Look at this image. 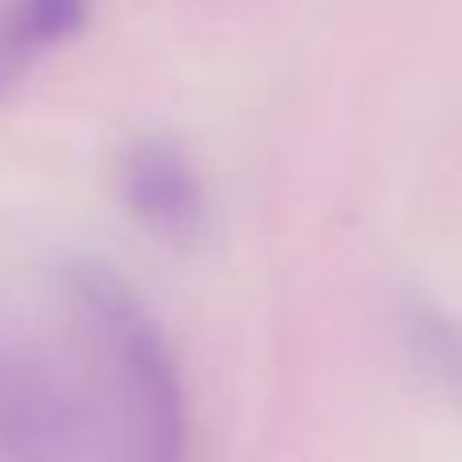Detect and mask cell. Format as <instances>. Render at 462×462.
Wrapping results in <instances>:
<instances>
[{"mask_svg": "<svg viewBox=\"0 0 462 462\" xmlns=\"http://www.w3.org/2000/svg\"><path fill=\"white\" fill-rule=\"evenodd\" d=\"M122 199L138 227L179 252L203 247L216 231V208H211L203 171L195 167L187 146L171 134H146L126 151Z\"/></svg>", "mask_w": 462, "mask_h": 462, "instance_id": "2", "label": "cell"}, {"mask_svg": "<svg viewBox=\"0 0 462 462\" xmlns=\"http://www.w3.org/2000/svg\"><path fill=\"white\" fill-rule=\"evenodd\" d=\"M78 406L37 349L0 345V462H73Z\"/></svg>", "mask_w": 462, "mask_h": 462, "instance_id": "3", "label": "cell"}, {"mask_svg": "<svg viewBox=\"0 0 462 462\" xmlns=\"http://www.w3.org/2000/svg\"><path fill=\"white\" fill-rule=\"evenodd\" d=\"M89 21V0H8L0 24L21 37H13L24 53L37 61L49 49L78 37Z\"/></svg>", "mask_w": 462, "mask_h": 462, "instance_id": "5", "label": "cell"}, {"mask_svg": "<svg viewBox=\"0 0 462 462\" xmlns=\"http://www.w3.org/2000/svg\"><path fill=\"white\" fill-rule=\"evenodd\" d=\"M393 328L406 357L462 410V312L406 288L393 300Z\"/></svg>", "mask_w": 462, "mask_h": 462, "instance_id": "4", "label": "cell"}, {"mask_svg": "<svg viewBox=\"0 0 462 462\" xmlns=\"http://www.w3.org/2000/svg\"><path fill=\"white\" fill-rule=\"evenodd\" d=\"M61 280L73 312L94 337L118 406L122 462H187L191 422L183 369L154 312L102 255H73Z\"/></svg>", "mask_w": 462, "mask_h": 462, "instance_id": "1", "label": "cell"}]
</instances>
